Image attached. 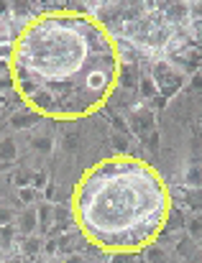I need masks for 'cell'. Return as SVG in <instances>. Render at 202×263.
Returning <instances> with one entry per match:
<instances>
[{
  "label": "cell",
  "instance_id": "obj_14",
  "mask_svg": "<svg viewBox=\"0 0 202 263\" xmlns=\"http://www.w3.org/2000/svg\"><path fill=\"white\" fill-rule=\"evenodd\" d=\"M6 225H13V212L8 207H0V227H6Z\"/></svg>",
  "mask_w": 202,
  "mask_h": 263
},
{
  "label": "cell",
  "instance_id": "obj_18",
  "mask_svg": "<svg viewBox=\"0 0 202 263\" xmlns=\"http://www.w3.org/2000/svg\"><path fill=\"white\" fill-rule=\"evenodd\" d=\"M115 146H118V148L123 151V148H128V141H125L123 136H115Z\"/></svg>",
  "mask_w": 202,
  "mask_h": 263
},
{
  "label": "cell",
  "instance_id": "obj_1",
  "mask_svg": "<svg viewBox=\"0 0 202 263\" xmlns=\"http://www.w3.org/2000/svg\"><path fill=\"white\" fill-rule=\"evenodd\" d=\"M118 41L92 13L54 8L34 16L11 41L8 80L41 120L77 123L105 108L118 87Z\"/></svg>",
  "mask_w": 202,
  "mask_h": 263
},
{
  "label": "cell",
  "instance_id": "obj_7",
  "mask_svg": "<svg viewBox=\"0 0 202 263\" xmlns=\"http://www.w3.org/2000/svg\"><path fill=\"white\" fill-rule=\"evenodd\" d=\"M31 148L39 151V153H52V148H54V138H52L49 133H39V136L31 138Z\"/></svg>",
  "mask_w": 202,
  "mask_h": 263
},
{
  "label": "cell",
  "instance_id": "obj_10",
  "mask_svg": "<svg viewBox=\"0 0 202 263\" xmlns=\"http://www.w3.org/2000/svg\"><path fill=\"white\" fill-rule=\"evenodd\" d=\"M138 87H141V95H143L146 100H151V97H156V92H159L151 77H141V82H138Z\"/></svg>",
  "mask_w": 202,
  "mask_h": 263
},
{
  "label": "cell",
  "instance_id": "obj_17",
  "mask_svg": "<svg viewBox=\"0 0 202 263\" xmlns=\"http://www.w3.org/2000/svg\"><path fill=\"white\" fill-rule=\"evenodd\" d=\"M64 263H85V258H82L80 253H72V255H67V258H64Z\"/></svg>",
  "mask_w": 202,
  "mask_h": 263
},
{
  "label": "cell",
  "instance_id": "obj_8",
  "mask_svg": "<svg viewBox=\"0 0 202 263\" xmlns=\"http://www.w3.org/2000/svg\"><path fill=\"white\" fill-rule=\"evenodd\" d=\"M23 255L26 258H34V255H39V250H41V240L36 238V235H29V238H23Z\"/></svg>",
  "mask_w": 202,
  "mask_h": 263
},
{
  "label": "cell",
  "instance_id": "obj_16",
  "mask_svg": "<svg viewBox=\"0 0 202 263\" xmlns=\"http://www.w3.org/2000/svg\"><path fill=\"white\" fill-rule=\"evenodd\" d=\"M189 232H192V238H199V220L189 222Z\"/></svg>",
  "mask_w": 202,
  "mask_h": 263
},
{
  "label": "cell",
  "instance_id": "obj_22",
  "mask_svg": "<svg viewBox=\"0 0 202 263\" xmlns=\"http://www.w3.org/2000/svg\"><path fill=\"white\" fill-rule=\"evenodd\" d=\"M0 26H3V18H0Z\"/></svg>",
  "mask_w": 202,
  "mask_h": 263
},
{
  "label": "cell",
  "instance_id": "obj_6",
  "mask_svg": "<svg viewBox=\"0 0 202 263\" xmlns=\"http://www.w3.org/2000/svg\"><path fill=\"white\" fill-rule=\"evenodd\" d=\"M36 217H39V225H41L44 230H49V227L54 225V204H52V202H41V204L36 207Z\"/></svg>",
  "mask_w": 202,
  "mask_h": 263
},
{
  "label": "cell",
  "instance_id": "obj_2",
  "mask_svg": "<svg viewBox=\"0 0 202 263\" xmlns=\"http://www.w3.org/2000/svg\"><path fill=\"white\" fill-rule=\"evenodd\" d=\"M69 215L90 245L131 255L154 245L164 232L171 192L148 161L115 153L80 174L72 187Z\"/></svg>",
  "mask_w": 202,
  "mask_h": 263
},
{
  "label": "cell",
  "instance_id": "obj_3",
  "mask_svg": "<svg viewBox=\"0 0 202 263\" xmlns=\"http://www.w3.org/2000/svg\"><path fill=\"white\" fill-rule=\"evenodd\" d=\"M11 128L13 130H31V128H36L39 123H41V118L36 115V113H31L29 108H21V110H16L13 115H11Z\"/></svg>",
  "mask_w": 202,
  "mask_h": 263
},
{
  "label": "cell",
  "instance_id": "obj_20",
  "mask_svg": "<svg viewBox=\"0 0 202 263\" xmlns=\"http://www.w3.org/2000/svg\"><path fill=\"white\" fill-rule=\"evenodd\" d=\"M0 13H6V3H0Z\"/></svg>",
  "mask_w": 202,
  "mask_h": 263
},
{
  "label": "cell",
  "instance_id": "obj_11",
  "mask_svg": "<svg viewBox=\"0 0 202 263\" xmlns=\"http://www.w3.org/2000/svg\"><path fill=\"white\" fill-rule=\"evenodd\" d=\"M133 123H136V128H138V133H143V130H151L154 128V123H151V115L146 113H138V115H133Z\"/></svg>",
  "mask_w": 202,
  "mask_h": 263
},
{
  "label": "cell",
  "instance_id": "obj_5",
  "mask_svg": "<svg viewBox=\"0 0 202 263\" xmlns=\"http://www.w3.org/2000/svg\"><path fill=\"white\" fill-rule=\"evenodd\" d=\"M18 159V146L11 136H3L0 138V164H11Z\"/></svg>",
  "mask_w": 202,
  "mask_h": 263
},
{
  "label": "cell",
  "instance_id": "obj_19",
  "mask_svg": "<svg viewBox=\"0 0 202 263\" xmlns=\"http://www.w3.org/2000/svg\"><path fill=\"white\" fill-rule=\"evenodd\" d=\"M3 263H26L23 258H11V260H3Z\"/></svg>",
  "mask_w": 202,
  "mask_h": 263
},
{
  "label": "cell",
  "instance_id": "obj_15",
  "mask_svg": "<svg viewBox=\"0 0 202 263\" xmlns=\"http://www.w3.org/2000/svg\"><path fill=\"white\" fill-rule=\"evenodd\" d=\"M197 179H199V171H197V164H192V169H189V184H197Z\"/></svg>",
  "mask_w": 202,
  "mask_h": 263
},
{
  "label": "cell",
  "instance_id": "obj_21",
  "mask_svg": "<svg viewBox=\"0 0 202 263\" xmlns=\"http://www.w3.org/2000/svg\"><path fill=\"white\" fill-rule=\"evenodd\" d=\"M0 263H3V245H0Z\"/></svg>",
  "mask_w": 202,
  "mask_h": 263
},
{
  "label": "cell",
  "instance_id": "obj_9",
  "mask_svg": "<svg viewBox=\"0 0 202 263\" xmlns=\"http://www.w3.org/2000/svg\"><path fill=\"white\" fill-rule=\"evenodd\" d=\"M36 197H39V192H36L31 184H26V187H18V199H21L26 207H31V204L36 202Z\"/></svg>",
  "mask_w": 202,
  "mask_h": 263
},
{
  "label": "cell",
  "instance_id": "obj_13",
  "mask_svg": "<svg viewBox=\"0 0 202 263\" xmlns=\"http://www.w3.org/2000/svg\"><path fill=\"white\" fill-rule=\"evenodd\" d=\"M176 253H179V255H192V253H194V240H192V238H182L179 245H176Z\"/></svg>",
  "mask_w": 202,
  "mask_h": 263
},
{
  "label": "cell",
  "instance_id": "obj_4",
  "mask_svg": "<svg viewBox=\"0 0 202 263\" xmlns=\"http://www.w3.org/2000/svg\"><path fill=\"white\" fill-rule=\"evenodd\" d=\"M36 227H39V217H36V207L31 204V207H26L23 215L18 217V230H21L23 238H29V235L36 232Z\"/></svg>",
  "mask_w": 202,
  "mask_h": 263
},
{
  "label": "cell",
  "instance_id": "obj_12",
  "mask_svg": "<svg viewBox=\"0 0 202 263\" xmlns=\"http://www.w3.org/2000/svg\"><path fill=\"white\" fill-rule=\"evenodd\" d=\"M133 77H136V74H133V67L128 64V67H123V69H120V77H118V82H123L125 87H133V85H136V80H133Z\"/></svg>",
  "mask_w": 202,
  "mask_h": 263
}]
</instances>
